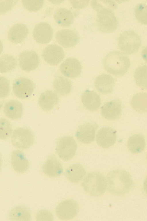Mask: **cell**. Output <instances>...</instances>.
I'll return each instance as SVG.
<instances>
[{"label":"cell","mask_w":147,"mask_h":221,"mask_svg":"<svg viewBox=\"0 0 147 221\" xmlns=\"http://www.w3.org/2000/svg\"><path fill=\"white\" fill-rule=\"evenodd\" d=\"M103 63L104 69L108 73L117 76L124 75L130 66L129 58L118 51L108 53L103 59Z\"/></svg>","instance_id":"7a4b0ae2"},{"label":"cell","mask_w":147,"mask_h":221,"mask_svg":"<svg viewBox=\"0 0 147 221\" xmlns=\"http://www.w3.org/2000/svg\"><path fill=\"white\" fill-rule=\"evenodd\" d=\"M53 86L55 91L62 96L69 94L72 89L71 83L70 80L61 76L57 77L54 80Z\"/></svg>","instance_id":"f1b7e54d"},{"label":"cell","mask_w":147,"mask_h":221,"mask_svg":"<svg viewBox=\"0 0 147 221\" xmlns=\"http://www.w3.org/2000/svg\"><path fill=\"white\" fill-rule=\"evenodd\" d=\"M24 7L28 10L31 11H36L42 7L44 0H22Z\"/></svg>","instance_id":"d590c367"},{"label":"cell","mask_w":147,"mask_h":221,"mask_svg":"<svg viewBox=\"0 0 147 221\" xmlns=\"http://www.w3.org/2000/svg\"><path fill=\"white\" fill-rule=\"evenodd\" d=\"M145 146L144 137L141 135L136 134L130 137L127 142L128 148L133 154H137L142 152Z\"/></svg>","instance_id":"4316f807"},{"label":"cell","mask_w":147,"mask_h":221,"mask_svg":"<svg viewBox=\"0 0 147 221\" xmlns=\"http://www.w3.org/2000/svg\"><path fill=\"white\" fill-rule=\"evenodd\" d=\"M13 88L14 93L16 97L25 99L31 95L34 86L30 80L26 78H20L14 81Z\"/></svg>","instance_id":"9c48e42d"},{"label":"cell","mask_w":147,"mask_h":221,"mask_svg":"<svg viewBox=\"0 0 147 221\" xmlns=\"http://www.w3.org/2000/svg\"><path fill=\"white\" fill-rule=\"evenodd\" d=\"M42 170L46 175L51 177H58L63 172V168L60 162L53 156H51L47 159L43 166Z\"/></svg>","instance_id":"44dd1931"},{"label":"cell","mask_w":147,"mask_h":221,"mask_svg":"<svg viewBox=\"0 0 147 221\" xmlns=\"http://www.w3.org/2000/svg\"><path fill=\"white\" fill-rule=\"evenodd\" d=\"M33 35L34 39L38 42L46 44L51 40L53 31L48 24L41 22L35 26L33 30Z\"/></svg>","instance_id":"2e32d148"},{"label":"cell","mask_w":147,"mask_h":221,"mask_svg":"<svg viewBox=\"0 0 147 221\" xmlns=\"http://www.w3.org/2000/svg\"><path fill=\"white\" fill-rule=\"evenodd\" d=\"M98 126L95 122H89L81 125L76 133L78 140L80 142L86 144L93 141L94 139L95 133Z\"/></svg>","instance_id":"9a60e30c"},{"label":"cell","mask_w":147,"mask_h":221,"mask_svg":"<svg viewBox=\"0 0 147 221\" xmlns=\"http://www.w3.org/2000/svg\"><path fill=\"white\" fill-rule=\"evenodd\" d=\"M12 131L11 123L6 119L0 118V139H5L10 135Z\"/></svg>","instance_id":"e575fe53"},{"label":"cell","mask_w":147,"mask_h":221,"mask_svg":"<svg viewBox=\"0 0 147 221\" xmlns=\"http://www.w3.org/2000/svg\"><path fill=\"white\" fill-rule=\"evenodd\" d=\"M17 64L14 57L8 55H5L0 57V72H7L14 68Z\"/></svg>","instance_id":"1f68e13d"},{"label":"cell","mask_w":147,"mask_h":221,"mask_svg":"<svg viewBox=\"0 0 147 221\" xmlns=\"http://www.w3.org/2000/svg\"><path fill=\"white\" fill-rule=\"evenodd\" d=\"M2 164V158L1 154H0V171L1 169Z\"/></svg>","instance_id":"7bdbcfd3"},{"label":"cell","mask_w":147,"mask_h":221,"mask_svg":"<svg viewBox=\"0 0 147 221\" xmlns=\"http://www.w3.org/2000/svg\"><path fill=\"white\" fill-rule=\"evenodd\" d=\"M121 102L118 98L106 102L101 108L102 116L109 120L118 119L121 115Z\"/></svg>","instance_id":"30bf717a"},{"label":"cell","mask_w":147,"mask_h":221,"mask_svg":"<svg viewBox=\"0 0 147 221\" xmlns=\"http://www.w3.org/2000/svg\"><path fill=\"white\" fill-rule=\"evenodd\" d=\"M11 162L13 169L18 173H24L28 168V160L21 151L17 150L12 152Z\"/></svg>","instance_id":"ffe728a7"},{"label":"cell","mask_w":147,"mask_h":221,"mask_svg":"<svg viewBox=\"0 0 147 221\" xmlns=\"http://www.w3.org/2000/svg\"><path fill=\"white\" fill-rule=\"evenodd\" d=\"M86 172L80 164L72 165L66 170L65 176L67 179L72 183H78L85 176Z\"/></svg>","instance_id":"d4e9b609"},{"label":"cell","mask_w":147,"mask_h":221,"mask_svg":"<svg viewBox=\"0 0 147 221\" xmlns=\"http://www.w3.org/2000/svg\"><path fill=\"white\" fill-rule=\"evenodd\" d=\"M9 82L5 77L0 76V98L7 97L9 94Z\"/></svg>","instance_id":"8d00e7d4"},{"label":"cell","mask_w":147,"mask_h":221,"mask_svg":"<svg viewBox=\"0 0 147 221\" xmlns=\"http://www.w3.org/2000/svg\"><path fill=\"white\" fill-rule=\"evenodd\" d=\"M37 221H53V218L52 214L45 210L39 211L36 216Z\"/></svg>","instance_id":"f35d334b"},{"label":"cell","mask_w":147,"mask_h":221,"mask_svg":"<svg viewBox=\"0 0 147 221\" xmlns=\"http://www.w3.org/2000/svg\"><path fill=\"white\" fill-rule=\"evenodd\" d=\"M28 32V28L25 25L17 24L10 29L8 33V38L13 43H21L26 38Z\"/></svg>","instance_id":"603a6c76"},{"label":"cell","mask_w":147,"mask_h":221,"mask_svg":"<svg viewBox=\"0 0 147 221\" xmlns=\"http://www.w3.org/2000/svg\"><path fill=\"white\" fill-rule=\"evenodd\" d=\"M55 38L57 42L65 47L75 46L79 42L80 37L76 31L69 29L58 31L56 34Z\"/></svg>","instance_id":"7c38bea8"},{"label":"cell","mask_w":147,"mask_h":221,"mask_svg":"<svg viewBox=\"0 0 147 221\" xmlns=\"http://www.w3.org/2000/svg\"><path fill=\"white\" fill-rule=\"evenodd\" d=\"M81 99L86 108L91 111L98 110L101 104V100L99 95L93 90H86L82 93Z\"/></svg>","instance_id":"d6986e66"},{"label":"cell","mask_w":147,"mask_h":221,"mask_svg":"<svg viewBox=\"0 0 147 221\" xmlns=\"http://www.w3.org/2000/svg\"><path fill=\"white\" fill-rule=\"evenodd\" d=\"M119 49L125 55L137 52L141 45V40L137 33L132 30L125 31L121 33L118 39Z\"/></svg>","instance_id":"277c9868"},{"label":"cell","mask_w":147,"mask_h":221,"mask_svg":"<svg viewBox=\"0 0 147 221\" xmlns=\"http://www.w3.org/2000/svg\"><path fill=\"white\" fill-rule=\"evenodd\" d=\"M107 188L109 192L120 196L129 192L134 187V183L130 173L122 170H114L109 172L107 177Z\"/></svg>","instance_id":"6da1fadb"},{"label":"cell","mask_w":147,"mask_h":221,"mask_svg":"<svg viewBox=\"0 0 147 221\" xmlns=\"http://www.w3.org/2000/svg\"><path fill=\"white\" fill-rule=\"evenodd\" d=\"M23 107L22 104L17 100H11L5 104L3 111L5 115L12 119L20 118L22 114Z\"/></svg>","instance_id":"cb8c5ba5"},{"label":"cell","mask_w":147,"mask_h":221,"mask_svg":"<svg viewBox=\"0 0 147 221\" xmlns=\"http://www.w3.org/2000/svg\"><path fill=\"white\" fill-rule=\"evenodd\" d=\"M143 58L146 61V47H145L143 49L142 52Z\"/></svg>","instance_id":"60d3db41"},{"label":"cell","mask_w":147,"mask_h":221,"mask_svg":"<svg viewBox=\"0 0 147 221\" xmlns=\"http://www.w3.org/2000/svg\"><path fill=\"white\" fill-rule=\"evenodd\" d=\"M9 216L10 220L12 221H30L31 213L27 207L20 205L11 210Z\"/></svg>","instance_id":"83f0119b"},{"label":"cell","mask_w":147,"mask_h":221,"mask_svg":"<svg viewBox=\"0 0 147 221\" xmlns=\"http://www.w3.org/2000/svg\"><path fill=\"white\" fill-rule=\"evenodd\" d=\"M82 185L86 193L93 197L102 195L107 188L105 177L102 174L98 172L88 173L84 177Z\"/></svg>","instance_id":"3957f363"},{"label":"cell","mask_w":147,"mask_h":221,"mask_svg":"<svg viewBox=\"0 0 147 221\" xmlns=\"http://www.w3.org/2000/svg\"><path fill=\"white\" fill-rule=\"evenodd\" d=\"M54 17L58 24L63 27L70 26L74 21V16L72 12L65 8L56 10L54 14Z\"/></svg>","instance_id":"484cf974"},{"label":"cell","mask_w":147,"mask_h":221,"mask_svg":"<svg viewBox=\"0 0 147 221\" xmlns=\"http://www.w3.org/2000/svg\"><path fill=\"white\" fill-rule=\"evenodd\" d=\"M42 56L47 63L51 65H55L63 60L65 55L61 47L56 44H51L45 49Z\"/></svg>","instance_id":"4fadbf2b"},{"label":"cell","mask_w":147,"mask_h":221,"mask_svg":"<svg viewBox=\"0 0 147 221\" xmlns=\"http://www.w3.org/2000/svg\"><path fill=\"white\" fill-rule=\"evenodd\" d=\"M59 101L57 95L51 90H47L42 93L38 100V104L44 110L49 111L57 104Z\"/></svg>","instance_id":"7402d4cb"},{"label":"cell","mask_w":147,"mask_h":221,"mask_svg":"<svg viewBox=\"0 0 147 221\" xmlns=\"http://www.w3.org/2000/svg\"><path fill=\"white\" fill-rule=\"evenodd\" d=\"M77 144L71 136L63 137L58 141L56 151L59 157L64 161L71 159L75 156L77 149Z\"/></svg>","instance_id":"52a82bcc"},{"label":"cell","mask_w":147,"mask_h":221,"mask_svg":"<svg viewBox=\"0 0 147 221\" xmlns=\"http://www.w3.org/2000/svg\"><path fill=\"white\" fill-rule=\"evenodd\" d=\"M3 50V46L2 43L0 40V55L1 53Z\"/></svg>","instance_id":"b9f144b4"},{"label":"cell","mask_w":147,"mask_h":221,"mask_svg":"<svg viewBox=\"0 0 147 221\" xmlns=\"http://www.w3.org/2000/svg\"><path fill=\"white\" fill-rule=\"evenodd\" d=\"M115 79L111 76L103 74L98 76L94 81L96 89L102 94L111 93L114 88Z\"/></svg>","instance_id":"ac0fdd59"},{"label":"cell","mask_w":147,"mask_h":221,"mask_svg":"<svg viewBox=\"0 0 147 221\" xmlns=\"http://www.w3.org/2000/svg\"><path fill=\"white\" fill-rule=\"evenodd\" d=\"M19 62L20 66L22 70L30 71L38 67L39 63V57L34 51H25L19 55Z\"/></svg>","instance_id":"5bb4252c"},{"label":"cell","mask_w":147,"mask_h":221,"mask_svg":"<svg viewBox=\"0 0 147 221\" xmlns=\"http://www.w3.org/2000/svg\"><path fill=\"white\" fill-rule=\"evenodd\" d=\"M2 106H3V104L1 103H0V110L1 108L2 107Z\"/></svg>","instance_id":"ee69618b"},{"label":"cell","mask_w":147,"mask_h":221,"mask_svg":"<svg viewBox=\"0 0 147 221\" xmlns=\"http://www.w3.org/2000/svg\"><path fill=\"white\" fill-rule=\"evenodd\" d=\"M34 137L32 132L28 128L20 127L15 130L11 137V142L16 148L26 149L33 144Z\"/></svg>","instance_id":"8992f818"},{"label":"cell","mask_w":147,"mask_h":221,"mask_svg":"<svg viewBox=\"0 0 147 221\" xmlns=\"http://www.w3.org/2000/svg\"><path fill=\"white\" fill-rule=\"evenodd\" d=\"M147 96L146 93L140 92L133 97L131 104L136 111L140 113L146 112Z\"/></svg>","instance_id":"f546056e"},{"label":"cell","mask_w":147,"mask_h":221,"mask_svg":"<svg viewBox=\"0 0 147 221\" xmlns=\"http://www.w3.org/2000/svg\"><path fill=\"white\" fill-rule=\"evenodd\" d=\"M16 0H0V14L10 10L16 4Z\"/></svg>","instance_id":"74e56055"},{"label":"cell","mask_w":147,"mask_h":221,"mask_svg":"<svg viewBox=\"0 0 147 221\" xmlns=\"http://www.w3.org/2000/svg\"><path fill=\"white\" fill-rule=\"evenodd\" d=\"M59 68L63 74L71 78L78 76L82 71L80 63L77 59L72 57L66 59L61 64Z\"/></svg>","instance_id":"e0dca14e"},{"label":"cell","mask_w":147,"mask_h":221,"mask_svg":"<svg viewBox=\"0 0 147 221\" xmlns=\"http://www.w3.org/2000/svg\"><path fill=\"white\" fill-rule=\"evenodd\" d=\"M96 22L99 30L106 33L113 32L117 27V21L112 10L104 9L98 12Z\"/></svg>","instance_id":"5b68a950"},{"label":"cell","mask_w":147,"mask_h":221,"mask_svg":"<svg viewBox=\"0 0 147 221\" xmlns=\"http://www.w3.org/2000/svg\"><path fill=\"white\" fill-rule=\"evenodd\" d=\"M79 209L78 204L75 201L68 199L58 205L55 212L57 217L62 220L71 219L77 214Z\"/></svg>","instance_id":"ba28073f"},{"label":"cell","mask_w":147,"mask_h":221,"mask_svg":"<svg viewBox=\"0 0 147 221\" xmlns=\"http://www.w3.org/2000/svg\"><path fill=\"white\" fill-rule=\"evenodd\" d=\"M147 10L146 4L140 3L138 5L135 9V14L138 20L144 25L147 24Z\"/></svg>","instance_id":"836d02e7"},{"label":"cell","mask_w":147,"mask_h":221,"mask_svg":"<svg viewBox=\"0 0 147 221\" xmlns=\"http://www.w3.org/2000/svg\"><path fill=\"white\" fill-rule=\"evenodd\" d=\"M89 0H70L71 4L74 8L79 9L83 8L87 6L89 2Z\"/></svg>","instance_id":"ab89813d"},{"label":"cell","mask_w":147,"mask_h":221,"mask_svg":"<svg viewBox=\"0 0 147 221\" xmlns=\"http://www.w3.org/2000/svg\"><path fill=\"white\" fill-rule=\"evenodd\" d=\"M90 5L97 12L104 9L113 10L117 7V4L111 0H92Z\"/></svg>","instance_id":"d6a6232c"},{"label":"cell","mask_w":147,"mask_h":221,"mask_svg":"<svg viewBox=\"0 0 147 221\" xmlns=\"http://www.w3.org/2000/svg\"><path fill=\"white\" fill-rule=\"evenodd\" d=\"M117 138L116 131L108 127H103L98 131L96 137V141L100 147L109 148L115 143Z\"/></svg>","instance_id":"8fae6325"},{"label":"cell","mask_w":147,"mask_h":221,"mask_svg":"<svg viewBox=\"0 0 147 221\" xmlns=\"http://www.w3.org/2000/svg\"><path fill=\"white\" fill-rule=\"evenodd\" d=\"M134 77L136 84L142 89H147V65L137 67L134 73Z\"/></svg>","instance_id":"4dcf8cb0"}]
</instances>
